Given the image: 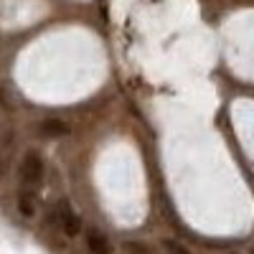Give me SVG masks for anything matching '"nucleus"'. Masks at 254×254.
Returning a JSON list of instances; mask_svg holds the SVG:
<instances>
[{"label": "nucleus", "mask_w": 254, "mask_h": 254, "mask_svg": "<svg viewBox=\"0 0 254 254\" xmlns=\"http://www.w3.org/2000/svg\"><path fill=\"white\" fill-rule=\"evenodd\" d=\"M163 244H165V249L171 252V254H188V249H186V247H181L178 242H171V239H165Z\"/></svg>", "instance_id": "obj_7"}, {"label": "nucleus", "mask_w": 254, "mask_h": 254, "mask_svg": "<svg viewBox=\"0 0 254 254\" xmlns=\"http://www.w3.org/2000/svg\"><path fill=\"white\" fill-rule=\"evenodd\" d=\"M56 219H59V224H61V229H64V234L76 237L79 231H81V221H79V216L74 214V208H71L69 201H59V203H56Z\"/></svg>", "instance_id": "obj_2"}, {"label": "nucleus", "mask_w": 254, "mask_h": 254, "mask_svg": "<svg viewBox=\"0 0 254 254\" xmlns=\"http://www.w3.org/2000/svg\"><path fill=\"white\" fill-rule=\"evenodd\" d=\"M87 244H89L92 254H110V244H107V239H104V234H99V231H94V229L89 231Z\"/></svg>", "instance_id": "obj_3"}, {"label": "nucleus", "mask_w": 254, "mask_h": 254, "mask_svg": "<svg viewBox=\"0 0 254 254\" xmlns=\"http://www.w3.org/2000/svg\"><path fill=\"white\" fill-rule=\"evenodd\" d=\"M122 252H125V254H153L150 247L142 244V242H125V244H122Z\"/></svg>", "instance_id": "obj_5"}, {"label": "nucleus", "mask_w": 254, "mask_h": 254, "mask_svg": "<svg viewBox=\"0 0 254 254\" xmlns=\"http://www.w3.org/2000/svg\"><path fill=\"white\" fill-rule=\"evenodd\" d=\"M20 181L28 186H38L44 181V160H41V155L28 153L23 158V163H20Z\"/></svg>", "instance_id": "obj_1"}, {"label": "nucleus", "mask_w": 254, "mask_h": 254, "mask_svg": "<svg viewBox=\"0 0 254 254\" xmlns=\"http://www.w3.org/2000/svg\"><path fill=\"white\" fill-rule=\"evenodd\" d=\"M41 132L49 135V137H61V135L69 132V127H66V122H61V120H44Z\"/></svg>", "instance_id": "obj_4"}, {"label": "nucleus", "mask_w": 254, "mask_h": 254, "mask_svg": "<svg viewBox=\"0 0 254 254\" xmlns=\"http://www.w3.org/2000/svg\"><path fill=\"white\" fill-rule=\"evenodd\" d=\"M252 254H254V249H252Z\"/></svg>", "instance_id": "obj_8"}, {"label": "nucleus", "mask_w": 254, "mask_h": 254, "mask_svg": "<svg viewBox=\"0 0 254 254\" xmlns=\"http://www.w3.org/2000/svg\"><path fill=\"white\" fill-rule=\"evenodd\" d=\"M18 208H20V214H23V216H33V211H36L28 196H20V201H18Z\"/></svg>", "instance_id": "obj_6"}]
</instances>
